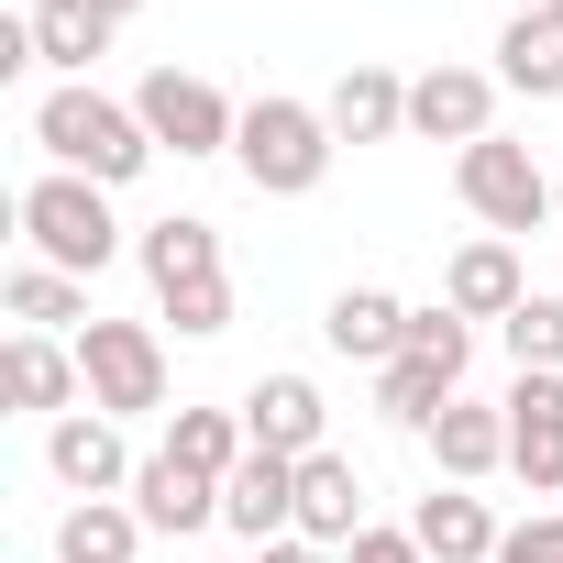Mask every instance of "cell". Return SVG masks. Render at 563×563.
Listing matches in <instances>:
<instances>
[{
  "label": "cell",
  "mask_w": 563,
  "mask_h": 563,
  "mask_svg": "<svg viewBox=\"0 0 563 563\" xmlns=\"http://www.w3.org/2000/svg\"><path fill=\"white\" fill-rule=\"evenodd\" d=\"M34 144H45L67 177H100V188H122V177H144V166H155L144 111H133V100H100L89 78H67V89H45V100H34Z\"/></svg>",
  "instance_id": "6da1fadb"
},
{
  "label": "cell",
  "mask_w": 563,
  "mask_h": 563,
  "mask_svg": "<svg viewBox=\"0 0 563 563\" xmlns=\"http://www.w3.org/2000/svg\"><path fill=\"white\" fill-rule=\"evenodd\" d=\"M332 122L310 111V100H288V89H265V100H243V133H232V166L254 177V199H310L321 177H332Z\"/></svg>",
  "instance_id": "7a4b0ae2"
},
{
  "label": "cell",
  "mask_w": 563,
  "mask_h": 563,
  "mask_svg": "<svg viewBox=\"0 0 563 563\" xmlns=\"http://www.w3.org/2000/svg\"><path fill=\"white\" fill-rule=\"evenodd\" d=\"M12 221H23L34 265H56V276H100V265L122 254L111 188H100V177H67V166H45V177H34V188L12 199Z\"/></svg>",
  "instance_id": "3957f363"
},
{
  "label": "cell",
  "mask_w": 563,
  "mask_h": 563,
  "mask_svg": "<svg viewBox=\"0 0 563 563\" xmlns=\"http://www.w3.org/2000/svg\"><path fill=\"white\" fill-rule=\"evenodd\" d=\"M453 188H464V210L508 243V232H530V221H552V177L530 166V144H508V133H486V144H464L453 155Z\"/></svg>",
  "instance_id": "277c9868"
},
{
  "label": "cell",
  "mask_w": 563,
  "mask_h": 563,
  "mask_svg": "<svg viewBox=\"0 0 563 563\" xmlns=\"http://www.w3.org/2000/svg\"><path fill=\"white\" fill-rule=\"evenodd\" d=\"M78 376H89V409H111V420L166 409V343L144 321H89L78 332Z\"/></svg>",
  "instance_id": "5b68a950"
},
{
  "label": "cell",
  "mask_w": 563,
  "mask_h": 563,
  "mask_svg": "<svg viewBox=\"0 0 563 563\" xmlns=\"http://www.w3.org/2000/svg\"><path fill=\"white\" fill-rule=\"evenodd\" d=\"M133 111H144L155 155H232V133H243V111H232L210 78H188V67H155V78L133 89Z\"/></svg>",
  "instance_id": "8992f818"
},
{
  "label": "cell",
  "mask_w": 563,
  "mask_h": 563,
  "mask_svg": "<svg viewBox=\"0 0 563 563\" xmlns=\"http://www.w3.org/2000/svg\"><path fill=\"white\" fill-rule=\"evenodd\" d=\"M45 475L67 486V497H133V453H122V420L111 409H67V420H45Z\"/></svg>",
  "instance_id": "52a82bcc"
},
{
  "label": "cell",
  "mask_w": 563,
  "mask_h": 563,
  "mask_svg": "<svg viewBox=\"0 0 563 563\" xmlns=\"http://www.w3.org/2000/svg\"><path fill=\"white\" fill-rule=\"evenodd\" d=\"M409 133L420 144H486L497 133V78L486 67H420L409 78Z\"/></svg>",
  "instance_id": "ba28073f"
},
{
  "label": "cell",
  "mask_w": 563,
  "mask_h": 563,
  "mask_svg": "<svg viewBox=\"0 0 563 563\" xmlns=\"http://www.w3.org/2000/svg\"><path fill=\"white\" fill-rule=\"evenodd\" d=\"M508 475L541 497V486H563V376H519L508 398Z\"/></svg>",
  "instance_id": "9c48e42d"
},
{
  "label": "cell",
  "mask_w": 563,
  "mask_h": 563,
  "mask_svg": "<svg viewBox=\"0 0 563 563\" xmlns=\"http://www.w3.org/2000/svg\"><path fill=\"white\" fill-rule=\"evenodd\" d=\"M221 519L265 552V541H288L299 530V464L288 453H243L232 475H221Z\"/></svg>",
  "instance_id": "30bf717a"
},
{
  "label": "cell",
  "mask_w": 563,
  "mask_h": 563,
  "mask_svg": "<svg viewBox=\"0 0 563 563\" xmlns=\"http://www.w3.org/2000/svg\"><path fill=\"white\" fill-rule=\"evenodd\" d=\"M321 122H332L343 144H398V133H409V78H398V67H376V56H354V67L332 78Z\"/></svg>",
  "instance_id": "8fae6325"
},
{
  "label": "cell",
  "mask_w": 563,
  "mask_h": 563,
  "mask_svg": "<svg viewBox=\"0 0 563 563\" xmlns=\"http://www.w3.org/2000/svg\"><path fill=\"white\" fill-rule=\"evenodd\" d=\"M243 431H254V453H321V431H332V409H321V387L310 376H254L243 387Z\"/></svg>",
  "instance_id": "7c38bea8"
},
{
  "label": "cell",
  "mask_w": 563,
  "mask_h": 563,
  "mask_svg": "<svg viewBox=\"0 0 563 563\" xmlns=\"http://www.w3.org/2000/svg\"><path fill=\"white\" fill-rule=\"evenodd\" d=\"M0 398H12V409H45V420H67V409L89 398L78 343H56V332H12V354H0Z\"/></svg>",
  "instance_id": "4fadbf2b"
},
{
  "label": "cell",
  "mask_w": 563,
  "mask_h": 563,
  "mask_svg": "<svg viewBox=\"0 0 563 563\" xmlns=\"http://www.w3.org/2000/svg\"><path fill=\"white\" fill-rule=\"evenodd\" d=\"M354 530H365V475L321 442V453H299V541H321V552H354Z\"/></svg>",
  "instance_id": "5bb4252c"
},
{
  "label": "cell",
  "mask_w": 563,
  "mask_h": 563,
  "mask_svg": "<svg viewBox=\"0 0 563 563\" xmlns=\"http://www.w3.org/2000/svg\"><path fill=\"white\" fill-rule=\"evenodd\" d=\"M431 464H442V486H475V475H497L508 464V409H486V398H453L431 431Z\"/></svg>",
  "instance_id": "9a60e30c"
},
{
  "label": "cell",
  "mask_w": 563,
  "mask_h": 563,
  "mask_svg": "<svg viewBox=\"0 0 563 563\" xmlns=\"http://www.w3.org/2000/svg\"><path fill=\"white\" fill-rule=\"evenodd\" d=\"M133 508H144V530H210L221 519V475H199V464H177V453H144V475H133Z\"/></svg>",
  "instance_id": "2e32d148"
},
{
  "label": "cell",
  "mask_w": 563,
  "mask_h": 563,
  "mask_svg": "<svg viewBox=\"0 0 563 563\" xmlns=\"http://www.w3.org/2000/svg\"><path fill=\"white\" fill-rule=\"evenodd\" d=\"M530 299V276H519V254L486 232V243H464L453 265H442V310H464V321H508Z\"/></svg>",
  "instance_id": "e0dca14e"
},
{
  "label": "cell",
  "mask_w": 563,
  "mask_h": 563,
  "mask_svg": "<svg viewBox=\"0 0 563 563\" xmlns=\"http://www.w3.org/2000/svg\"><path fill=\"white\" fill-rule=\"evenodd\" d=\"M464 365H475V354H398V365H376V409H387L398 431H431V420L453 409Z\"/></svg>",
  "instance_id": "ac0fdd59"
},
{
  "label": "cell",
  "mask_w": 563,
  "mask_h": 563,
  "mask_svg": "<svg viewBox=\"0 0 563 563\" xmlns=\"http://www.w3.org/2000/svg\"><path fill=\"white\" fill-rule=\"evenodd\" d=\"M409 530H420V552L431 563H497V519H486V497H464V486H431L420 508H409Z\"/></svg>",
  "instance_id": "d6986e66"
},
{
  "label": "cell",
  "mask_w": 563,
  "mask_h": 563,
  "mask_svg": "<svg viewBox=\"0 0 563 563\" xmlns=\"http://www.w3.org/2000/svg\"><path fill=\"white\" fill-rule=\"evenodd\" d=\"M321 343H332V354H354V365H398V343H409V310H398L387 288H343V299L321 310Z\"/></svg>",
  "instance_id": "ffe728a7"
},
{
  "label": "cell",
  "mask_w": 563,
  "mask_h": 563,
  "mask_svg": "<svg viewBox=\"0 0 563 563\" xmlns=\"http://www.w3.org/2000/svg\"><path fill=\"white\" fill-rule=\"evenodd\" d=\"M144 276H155V299L166 288H199V276H221V232L199 221V210H166V221H144Z\"/></svg>",
  "instance_id": "44dd1931"
},
{
  "label": "cell",
  "mask_w": 563,
  "mask_h": 563,
  "mask_svg": "<svg viewBox=\"0 0 563 563\" xmlns=\"http://www.w3.org/2000/svg\"><path fill=\"white\" fill-rule=\"evenodd\" d=\"M0 310H12L23 332H89V276H56V265H12L0 276Z\"/></svg>",
  "instance_id": "7402d4cb"
},
{
  "label": "cell",
  "mask_w": 563,
  "mask_h": 563,
  "mask_svg": "<svg viewBox=\"0 0 563 563\" xmlns=\"http://www.w3.org/2000/svg\"><path fill=\"white\" fill-rule=\"evenodd\" d=\"M497 89L563 100V23H552V12H508V34H497Z\"/></svg>",
  "instance_id": "603a6c76"
},
{
  "label": "cell",
  "mask_w": 563,
  "mask_h": 563,
  "mask_svg": "<svg viewBox=\"0 0 563 563\" xmlns=\"http://www.w3.org/2000/svg\"><path fill=\"white\" fill-rule=\"evenodd\" d=\"M144 552V508L133 497H78L56 519V563H133Z\"/></svg>",
  "instance_id": "cb8c5ba5"
},
{
  "label": "cell",
  "mask_w": 563,
  "mask_h": 563,
  "mask_svg": "<svg viewBox=\"0 0 563 563\" xmlns=\"http://www.w3.org/2000/svg\"><path fill=\"white\" fill-rule=\"evenodd\" d=\"M23 23H34V56H45V67H67V78H89V56H111V34H122L100 0H34Z\"/></svg>",
  "instance_id": "d4e9b609"
},
{
  "label": "cell",
  "mask_w": 563,
  "mask_h": 563,
  "mask_svg": "<svg viewBox=\"0 0 563 563\" xmlns=\"http://www.w3.org/2000/svg\"><path fill=\"white\" fill-rule=\"evenodd\" d=\"M166 453L199 464V475H232V464L254 453V431H243V409H177V420H166Z\"/></svg>",
  "instance_id": "484cf974"
},
{
  "label": "cell",
  "mask_w": 563,
  "mask_h": 563,
  "mask_svg": "<svg viewBox=\"0 0 563 563\" xmlns=\"http://www.w3.org/2000/svg\"><path fill=\"white\" fill-rule=\"evenodd\" d=\"M497 332H508V365H519V376H563V299H541V288H530Z\"/></svg>",
  "instance_id": "4316f807"
},
{
  "label": "cell",
  "mask_w": 563,
  "mask_h": 563,
  "mask_svg": "<svg viewBox=\"0 0 563 563\" xmlns=\"http://www.w3.org/2000/svg\"><path fill=\"white\" fill-rule=\"evenodd\" d=\"M155 310H166V321H177L188 343H210V332H232V265H221V276H199V288H166Z\"/></svg>",
  "instance_id": "83f0119b"
},
{
  "label": "cell",
  "mask_w": 563,
  "mask_h": 563,
  "mask_svg": "<svg viewBox=\"0 0 563 563\" xmlns=\"http://www.w3.org/2000/svg\"><path fill=\"white\" fill-rule=\"evenodd\" d=\"M497 563H563V508H541V519H519V530L497 541Z\"/></svg>",
  "instance_id": "f1b7e54d"
},
{
  "label": "cell",
  "mask_w": 563,
  "mask_h": 563,
  "mask_svg": "<svg viewBox=\"0 0 563 563\" xmlns=\"http://www.w3.org/2000/svg\"><path fill=\"white\" fill-rule=\"evenodd\" d=\"M343 563H431V552H420V530H354Z\"/></svg>",
  "instance_id": "f546056e"
},
{
  "label": "cell",
  "mask_w": 563,
  "mask_h": 563,
  "mask_svg": "<svg viewBox=\"0 0 563 563\" xmlns=\"http://www.w3.org/2000/svg\"><path fill=\"white\" fill-rule=\"evenodd\" d=\"M254 563H332V552H321V541H299V530H288V541H265V552H254Z\"/></svg>",
  "instance_id": "4dcf8cb0"
},
{
  "label": "cell",
  "mask_w": 563,
  "mask_h": 563,
  "mask_svg": "<svg viewBox=\"0 0 563 563\" xmlns=\"http://www.w3.org/2000/svg\"><path fill=\"white\" fill-rule=\"evenodd\" d=\"M100 12H111V23H133V12H144V0H100Z\"/></svg>",
  "instance_id": "1f68e13d"
},
{
  "label": "cell",
  "mask_w": 563,
  "mask_h": 563,
  "mask_svg": "<svg viewBox=\"0 0 563 563\" xmlns=\"http://www.w3.org/2000/svg\"><path fill=\"white\" fill-rule=\"evenodd\" d=\"M508 12H552V0H508Z\"/></svg>",
  "instance_id": "d6a6232c"
},
{
  "label": "cell",
  "mask_w": 563,
  "mask_h": 563,
  "mask_svg": "<svg viewBox=\"0 0 563 563\" xmlns=\"http://www.w3.org/2000/svg\"><path fill=\"white\" fill-rule=\"evenodd\" d=\"M552 210H563V177H552Z\"/></svg>",
  "instance_id": "836d02e7"
},
{
  "label": "cell",
  "mask_w": 563,
  "mask_h": 563,
  "mask_svg": "<svg viewBox=\"0 0 563 563\" xmlns=\"http://www.w3.org/2000/svg\"><path fill=\"white\" fill-rule=\"evenodd\" d=\"M552 23H563V0H552Z\"/></svg>",
  "instance_id": "e575fe53"
}]
</instances>
